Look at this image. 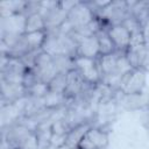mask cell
I'll return each instance as SVG.
<instances>
[{"label":"cell","instance_id":"cell-1","mask_svg":"<svg viewBox=\"0 0 149 149\" xmlns=\"http://www.w3.org/2000/svg\"><path fill=\"white\" fill-rule=\"evenodd\" d=\"M42 14L47 31L61 30L66 27L68 10L62 6L61 1H43Z\"/></svg>","mask_w":149,"mask_h":149},{"label":"cell","instance_id":"cell-2","mask_svg":"<svg viewBox=\"0 0 149 149\" xmlns=\"http://www.w3.org/2000/svg\"><path fill=\"white\" fill-rule=\"evenodd\" d=\"M111 142V129L108 126L92 125L83 136L79 149H107Z\"/></svg>","mask_w":149,"mask_h":149},{"label":"cell","instance_id":"cell-3","mask_svg":"<svg viewBox=\"0 0 149 149\" xmlns=\"http://www.w3.org/2000/svg\"><path fill=\"white\" fill-rule=\"evenodd\" d=\"M129 15L128 1H108L97 16L108 29L113 24L122 23Z\"/></svg>","mask_w":149,"mask_h":149},{"label":"cell","instance_id":"cell-4","mask_svg":"<svg viewBox=\"0 0 149 149\" xmlns=\"http://www.w3.org/2000/svg\"><path fill=\"white\" fill-rule=\"evenodd\" d=\"M115 105L118 109L132 113H141L149 107V90H144L139 93L122 94L118 93L115 99Z\"/></svg>","mask_w":149,"mask_h":149},{"label":"cell","instance_id":"cell-5","mask_svg":"<svg viewBox=\"0 0 149 149\" xmlns=\"http://www.w3.org/2000/svg\"><path fill=\"white\" fill-rule=\"evenodd\" d=\"M95 19V15L88 1H76L68 12L66 28L74 29L90 24Z\"/></svg>","mask_w":149,"mask_h":149},{"label":"cell","instance_id":"cell-6","mask_svg":"<svg viewBox=\"0 0 149 149\" xmlns=\"http://www.w3.org/2000/svg\"><path fill=\"white\" fill-rule=\"evenodd\" d=\"M148 73L140 69H132L121 77L119 92L122 94H133L147 90Z\"/></svg>","mask_w":149,"mask_h":149},{"label":"cell","instance_id":"cell-7","mask_svg":"<svg viewBox=\"0 0 149 149\" xmlns=\"http://www.w3.org/2000/svg\"><path fill=\"white\" fill-rule=\"evenodd\" d=\"M33 71L35 73L37 81L45 84H48L58 73L54 63V57L43 50L36 54L33 65Z\"/></svg>","mask_w":149,"mask_h":149},{"label":"cell","instance_id":"cell-8","mask_svg":"<svg viewBox=\"0 0 149 149\" xmlns=\"http://www.w3.org/2000/svg\"><path fill=\"white\" fill-rule=\"evenodd\" d=\"M74 69L80 73V76L83 77V79L86 84L98 85L102 80L97 59H87V58L76 57Z\"/></svg>","mask_w":149,"mask_h":149},{"label":"cell","instance_id":"cell-9","mask_svg":"<svg viewBox=\"0 0 149 149\" xmlns=\"http://www.w3.org/2000/svg\"><path fill=\"white\" fill-rule=\"evenodd\" d=\"M0 105L17 104L27 98L26 87L21 83H12L0 79Z\"/></svg>","mask_w":149,"mask_h":149},{"label":"cell","instance_id":"cell-10","mask_svg":"<svg viewBox=\"0 0 149 149\" xmlns=\"http://www.w3.org/2000/svg\"><path fill=\"white\" fill-rule=\"evenodd\" d=\"M132 69H140L149 74V45L129 47L125 52Z\"/></svg>","mask_w":149,"mask_h":149},{"label":"cell","instance_id":"cell-11","mask_svg":"<svg viewBox=\"0 0 149 149\" xmlns=\"http://www.w3.org/2000/svg\"><path fill=\"white\" fill-rule=\"evenodd\" d=\"M106 31L111 37V40L113 41L116 51L126 52L128 50L132 41V33L128 30V28H126L122 23H120V24L111 26Z\"/></svg>","mask_w":149,"mask_h":149},{"label":"cell","instance_id":"cell-12","mask_svg":"<svg viewBox=\"0 0 149 149\" xmlns=\"http://www.w3.org/2000/svg\"><path fill=\"white\" fill-rule=\"evenodd\" d=\"M26 15L12 14L0 17V35L6 34H24Z\"/></svg>","mask_w":149,"mask_h":149},{"label":"cell","instance_id":"cell-13","mask_svg":"<svg viewBox=\"0 0 149 149\" xmlns=\"http://www.w3.org/2000/svg\"><path fill=\"white\" fill-rule=\"evenodd\" d=\"M85 86H86V83L84 81L83 77L76 69H73L66 73V88H65L64 95L69 101L74 100L81 94Z\"/></svg>","mask_w":149,"mask_h":149},{"label":"cell","instance_id":"cell-14","mask_svg":"<svg viewBox=\"0 0 149 149\" xmlns=\"http://www.w3.org/2000/svg\"><path fill=\"white\" fill-rule=\"evenodd\" d=\"M100 56L99 54V44L97 35L88 36L78 41L76 57L87 58V59H98Z\"/></svg>","mask_w":149,"mask_h":149},{"label":"cell","instance_id":"cell-15","mask_svg":"<svg viewBox=\"0 0 149 149\" xmlns=\"http://www.w3.org/2000/svg\"><path fill=\"white\" fill-rule=\"evenodd\" d=\"M91 126H92V123H83V125H78V126L71 127L70 130L68 132L64 147L77 149L79 143H80V141H81V139H83V136L85 135L86 130Z\"/></svg>","mask_w":149,"mask_h":149},{"label":"cell","instance_id":"cell-16","mask_svg":"<svg viewBox=\"0 0 149 149\" xmlns=\"http://www.w3.org/2000/svg\"><path fill=\"white\" fill-rule=\"evenodd\" d=\"M129 14L141 24L149 19V1H128Z\"/></svg>","mask_w":149,"mask_h":149},{"label":"cell","instance_id":"cell-17","mask_svg":"<svg viewBox=\"0 0 149 149\" xmlns=\"http://www.w3.org/2000/svg\"><path fill=\"white\" fill-rule=\"evenodd\" d=\"M44 30H47V28H45V21H44L42 12L26 16L24 34L36 33V31H44Z\"/></svg>","mask_w":149,"mask_h":149},{"label":"cell","instance_id":"cell-18","mask_svg":"<svg viewBox=\"0 0 149 149\" xmlns=\"http://www.w3.org/2000/svg\"><path fill=\"white\" fill-rule=\"evenodd\" d=\"M24 7H26V1H22V0L1 1L0 2V17L8 16L12 14H23Z\"/></svg>","mask_w":149,"mask_h":149},{"label":"cell","instance_id":"cell-19","mask_svg":"<svg viewBox=\"0 0 149 149\" xmlns=\"http://www.w3.org/2000/svg\"><path fill=\"white\" fill-rule=\"evenodd\" d=\"M24 36H26V41H27L28 47L31 52L41 51L43 49V45L47 40V30L24 34Z\"/></svg>","mask_w":149,"mask_h":149},{"label":"cell","instance_id":"cell-20","mask_svg":"<svg viewBox=\"0 0 149 149\" xmlns=\"http://www.w3.org/2000/svg\"><path fill=\"white\" fill-rule=\"evenodd\" d=\"M98 37V44H99V54L100 56H106V55H111L116 52V48L113 43V41L111 40V37L108 36L107 31H100L97 34ZM99 56V57H100Z\"/></svg>","mask_w":149,"mask_h":149},{"label":"cell","instance_id":"cell-21","mask_svg":"<svg viewBox=\"0 0 149 149\" xmlns=\"http://www.w3.org/2000/svg\"><path fill=\"white\" fill-rule=\"evenodd\" d=\"M54 57V63L58 72H64L68 73L69 71L74 69V57L69 56V55H58V56H52Z\"/></svg>","mask_w":149,"mask_h":149},{"label":"cell","instance_id":"cell-22","mask_svg":"<svg viewBox=\"0 0 149 149\" xmlns=\"http://www.w3.org/2000/svg\"><path fill=\"white\" fill-rule=\"evenodd\" d=\"M48 88H49L50 92L64 94L65 88H66V73H64V72H58V73L48 83Z\"/></svg>","mask_w":149,"mask_h":149},{"label":"cell","instance_id":"cell-23","mask_svg":"<svg viewBox=\"0 0 149 149\" xmlns=\"http://www.w3.org/2000/svg\"><path fill=\"white\" fill-rule=\"evenodd\" d=\"M140 123L144 132L149 135V107L140 113Z\"/></svg>","mask_w":149,"mask_h":149},{"label":"cell","instance_id":"cell-24","mask_svg":"<svg viewBox=\"0 0 149 149\" xmlns=\"http://www.w3.org/2000/svg\"><path fill=\"white\" fill-rule=\"evenodd\" d=\"M141 34H142V37H143L146 44L149 45V19H147L141 24Z\"/></svg>","mask_w":149,"mask_h":149},{"label":"cell","instance_id":"cell-25","mask_svg":"<svg viewBox=\"0 0 149 149\" xmlns=\"http://www.w3.org/2000/svg\"><path fill=\"white\" fill-rule=\"evenodd\" d=\"M1 149H12V148H8V147H1Z\"/></svg>","mask_w":149,"mask_h":149}]
</instances>
